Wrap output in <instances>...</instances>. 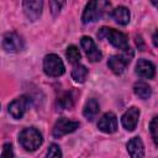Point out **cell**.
<instances>
[{"label":"cell","mask_w":158,"mask_h":158,"mask_svg":"<svg viewBox=\"0 0 158 158\" xmlns=\"http://www.w3.org/2000/svg\"><path fill=\"white\" fill-rule=\"evenodd\" d=\"M80 44H81V48L84 49V52H85V54H86V57H88V59L90 62L101 60L102 54H101L100 49L96 47V44H95L93 38H90L88 36H84L80 40Z\"/></svg>","instance_id":"ba28073f"},{"label":"cell","mask_w":158,"mask_h":158,"mask_svg":"<svg viewBox=\"0 0 158 158\" xmlns=\"http://www.w3.org/2000/svg\"><path fill=\"white\" fill-rule=\"evenodd\" d=\"M88 77V69L86 67L81 65V64H75L73 70H72V78L77 81V83H84L85 79Z\"/></svg>","instance_id":"ac0fdd59"},{"label":"cell","mask_w":158,"mask_h":158,"mask_svg":"<svg viewBox=\"0 0 158 158\" xmlns=\"http://www.w3.org/2000/svg\"><path fill=\"white\" fill-rule=\"evenodd\" d=\"M58 104L62 109H72L74 105V96L70 91H67L64 94H62L58 99Z\"/></svg>","instance_id":"ffe728a7"},{"label":"cell","mask_w":158,"mask_h":158,"mask_svg":"<svg viewBox=\"0 0 158 158\" xmlns=\"http://www.w3.org/2000/svg\"><path fill=\"white\" fill-rule=\"evenodd\" d=\"M79 127V122L78 121H73V120H69L67 117H60L53 126V137L56 138H60L68 133H72L74 132L77 128Z\"/></svg>","instance_id":"5b68a950"},{"label":"cell","mask_w":158,"mask_h":158,"mask_svg":"<svg viewBox=\"0 0 158 158\" xmlns=\"http://www.w3.org/2000/svg\"><path fill=\"white\" fill-rule=\"evenodd\" d=\"M19 141H20V144L26 151L33 152L37 148H40V146L43 142V138H42V135L40 133V131H37L33 127H28L20 132Z\"/></svg>","instance_id":"3957f363"},{"label":"cell","mask_w":158,"mask_h":158,"mask_svg":"<svg viewBox=\"0 0 158 158\" xmlns=\"http://www.w3.org/2000/svg\"><path fill=\"white\" fill-rule=\"evenodd\" d=\"M2 47L6 52L16 53L23 49V40L16 32H7L2 38Z\"/></svg>","instance_id":"52a82bcc"},{"label":"cell","mask_w":158,"mask_h":158,"mask_svg":"<svg viewBox=\"0 0 158 158\" xmlns=\"http://www.w3.org/2000/svg\"><path fill=\"white\" fill-rule=\"evenodd\" d=\"M98 38H107L109 42L121 49V51H127L130 47H128V40H127V36L117 30H114V28H110V27H101L98 32Z\"/></svg>","instance_id":"7a4b0ae2"},{"label":"cell","mask_w":158,"mask_h":158,"mask_svg":"<svg viewBox=\"0 0 158 158\" xmlns=\"http://www.w3.org/2000/svg\"><path fill=\"white\" fill-rule=\"evenodd\" d=\"M22 6H23V12L27 16V19L31 21H36L40 19L42 14L43 2L41 0H27V1H23Z\"/></svg>","instance_id":"30bf717a"},{"label":"cell","mask_w":158,"mask_h":158,"mask_svg":"<svg viewBox=\"0 0 158 158\" xmlns=\"http://www.w3.org/2000/svg\"><path fill=\"white\" fill-rule=\"evenodd\" d=\"M111 16L115 20V22H117L121 26L127 25L130 22V17H131L130 10L125 6H117L116 9H114L111 12Z\"/></svg>","instance_id":"9a60e30c"},{"label":"cell","mask_w":158,"mask_h":158,"mask_svg":"<svg viewBox=\"0 0 158 158\" xmlns=\"http://www.w3.org/2000/svg\"><path fill=\"white\" fill-rule=\"evenodd\" d=\"M28 102H30V100L27 99V96H20V98L15 99L9 105V114L14 118H21L27 110Z\"/></svg>","instance_id":"8fae6325"},{"label":"cell","mask_w":158,"mask_h":158,"mask_svg":"<svg viewBox=\"0 0 158 158\" xmlns=\"http://www.w3.org/2000/svg\"><path fill=\"white\" fill-rule=\"evenodd\" d=\"M0 158H14V151L10 143H5L2 146V152L0 154Z\"/></svg>","instance_id":"603a6c76"},{"label":"cell","mask_w":158,"mask_h":158,"mask_svg":"<svg viewBox=\"0 0 158 158\" xmlns=\"http://www.w3.org/2000/svg\"><path fill=\"white\" fill-rule=\"evenodd\" d=\"M63 5H64V1H49V7H51V12L53 14V16H57L59 14Z\"/></svg>","instance_id":"cb8c5ba5"},{"label":"cell","mask_w":158,"mask_h":158,"mask_svg":"<svg viewBox=\"0 0 158 158\" xmlns=\"http://www.w3.org/2000/svg\"><path fill=\"white\" fill-rule=\"evenodd\" d=\"M133 91H135V94H136L139 99H142V100H146V99H148V98L152 95V89H151V86H149L147 83H144V81H137V83H135V85H133Z\"/></svg>","instance_id":"e0dca14e"},{"label":"cell","mask_w":158,"mask_h":158,"mask_svg":"<svg viewBox=\"0 0 158 158\" xmlns=\"http://www.w3.org/2000/svg\"><path fill=\"white\" fill-rule=\"evenodd\" d=\"M44 158H62V151L58 144L52 143L47 151V154Z\"/></svg>","instance_id":"44dd1931"},{"label":"cell","mask_w":158,"mask_h":158,"mask_svg":"<svg viewBox=\"0 0 158 158\" xmlns=\"http://www.w3.org/2000/svg\"><path fill=\"white\" fill-rule=\"evenodd\" d=\"M64 64L57 54H47L43 59V70L48 77H59L64 73Z\"/></svg>","instance_id":"277c9868"},{"label":"cell","mask_w":158,"mask_h":158,"mask_svg":"<svg viewBox=\"0 0 158 158\" xmlns=\"http://www.w3.org/2000/svg\"><path fill=\"white\" fill-rule=\"evenodd\" d=\"M110 9L111 4L107 1H89L83 11L81 21L84 23L95 22L99 19H101Z\"/></svg>","instance_id":"6da1fadb"},{"label":"cell","mask_w":158,"mask_h":158,"mask_svg":"<svg viewBox=\"0 0 158 158\" xmlns=\"http://www.w3.org/2000/svg\"><path fill=\"white\" fill-rule=\"evenodd\" d=\"M136 73L144 79H153L156 75V67L152 62L147 59H138L136 64Z\"/></svg>","instance_id":"4fadbf2b"},{"label":"cell","mask_w":158,"mask_h":158,"mask_svg":"<svg viewBox=\"0 0 158 158\" xmlns=\"http://www.w3.org/2000/svg\"><path fill=\"white\" fill-rule=\"evenodd\" d=\"M149 130H151V133H152V138L154 141V144L157 146L158 144V117L154 116L151 121V125H149Z\"/></svg>","instance_id":"7402d4cb"},{"label":"cell","mask_w":158,"mask_h":158,"mask_svg":"<svg viewBox=\"0 0 158 158\" xmlns=\"http://www.w3.org/2000/svg\"><path fill=\"white\" fill-rule=\"evenodd\" d=\"M98 128L105 133H114L117 131V117L114 112H106L104 114L99 122Z\"/></svg>","instance_id":"9c48e42d"},{"label":"cell","mask_w":158,"mask_h":158,"mask_svg":"<svg viewBox=\"0 0 158 158\" xmlns=\"http://www.w3.org/2000/svg\"><path fill=\"white\" fill-rule=\"evenodd\" d=\"M128 51H130V48L127 51H123L122 54H116V56H112L109 58L107 65L112 70V73H115V74H122L123 73L125 68L127 67V64L130 63V60L133 56V54L128 56Z\"/></svg>","instance_id":"8992f818"},{"label":"cell","mask_w":158,"mask_h":158,"mask_svg":"<svg viewBox=\"0 0 158 158\" xmlns=\"http://www.w3.org/2000/svg\"><path fill=\"white\" fill-rule=\"evenodd\" d=\"M99 110H100L99 102H98L95 99H89V100L85 102V105H84L83 115L86 117V120L93 121V120L95 118V116L99 114Z\"/></svg>","instance_id":"2e32d148"},{"label":"cell","mask_w":158,"mask_h":158,"mask_svg":"<svg viewBox=\"0 0 158 158\" xmlns=\"http://www.w3.org/2000/svg\"><path fill=\"white\" fill-rule=\"evenodd\" d=\"M127 152L131 158H143L144 146L139 137H133L127 142Z\"/></svg>","instance_id":"5bb4252c"},{"label":"cell","mask_w":158,"mask_h":158,"mask_svg":"<svg viewBox=\"0 0 158 158\" xmlns=\"http://www.w3.org/2000/svg\"><path fill=\"white\" fill-rule=\"evenodd\" d=\"M138 118H139V110L136 107V106H132L130 107L121 117V122H122V126L127 130V131H133L137 126V122H138Z\"/></svg>","instance_id":"7c38bea8"},{"label":"cell","mask_w":158,"mask_h":158,"mask_svg":"<svg viewBox=\"0 0 158 158\" xmlns=\"http://www.w3.org/2000/svg\"><path fill=\"white\" fill-rule=\"evenodd\" d=\"M65 56H67V59L72 63V64H79L80 62V52H79V48L77 46H69L65 51Z\"/></svg>","instance_id":"d6986e66"},{"label":"cell","mask_w":158,"mask_h":158,"mask_svg":"<svg viewBox=\"0 0 158 158\" xmlns=\"http://www.w3.org/2000/svg\"><path fill=\"white\" fill-rule=\"evenodd\" d=\"M153 44L157 47V32H154V35H153Z\"/></svg>","instance_id":"d4e9b609"}]
</instances>
